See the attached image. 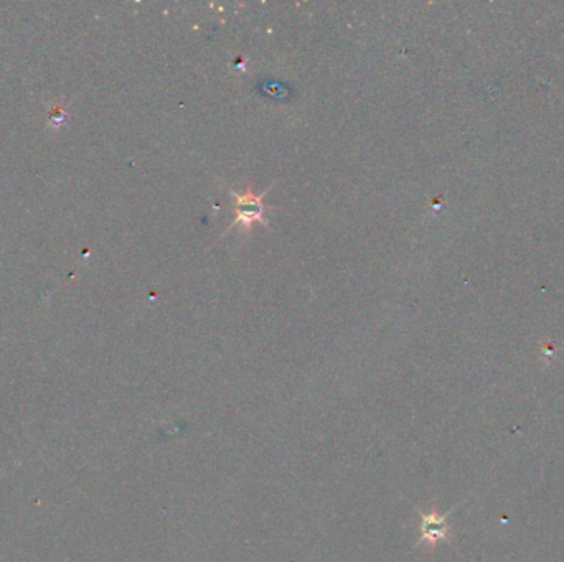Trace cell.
<instances>
[{"instance_id": "obj_1", "label": "cell", "mask_w": 564, "mask_h": 562, "mask_svg": "<svg viewBox=\"0 0 564 562\" xmlns=\"http://www.w3.org/2000/svg\"><path fill=\"white\" fill-rule=\"evenodd\" d=\"M231 195L236 198V203H235V219H233V223L230 224V229L235 228V226H241L245 228L246 231H250L253 223H262L264 226L267 228L266 224V219H264V195H266L267 192H264L262 195H254L251 188H248V192L245 195H240V193H236L235 190H230Z\"/></svg>"}, {"instance_id": "obj_2", "label": "cell", "mask_w": 564, "mask_h": 562, "mask_svg": "<svg viewBox=\"0 0 564 562\" xmlns=\"http://www.w3.org/2000/svg\"><path fill=\"white\" fill-rule=\"evenodd\" d=\"M449 531L450 528L446 523V518L438 511H433L423 518V539L428 541L429 544H436L438 541L446 539L449 536Z\"/></svg>"}, {"instance_id": "obj_3", "label": "cell", "mask_w": 564, "mask_h": 562, "mask_svg": "<svg viewBox=\"0 0 564 562\" xmlns=\"http://www.w3.org/2000/svg\"><path fill=\"white\" fill-rule=\"evenodd\" d=\"M66 119H68V114H66L63 107H53V109H50L48 122L52 127H60L62 124H65Z\"/></svg>"}, {"instance_id": "obj_4", "label": "cell", "mask_w": 564, "mask_h": 562, "mask_svg": "<svg viewBox=\"0 0 564 562\" xmlns=\"http://www.w3.org/2000/svg\"><path fill=\"white\" fill-rule=\"evenodd\" d=\"M555 355H556V346L553 343H546L541 346V358L545 360L546 365H550L553 358H555Z\"/></svg>"}]
</instances>
